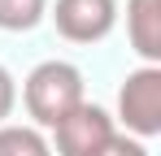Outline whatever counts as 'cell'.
Wrapping results in <instances>:
<instances>
[{
    "label": "cell",
    "mask_w": 161,
    "mask_h": 156,
    "mask_svg": "<svg viewBox=\"0 0 161 156\" xmlns=\"http://www.w3.org/2000/svg\"><path fill=\"white\" fill-rule=\"evenodd\" d=\"M22 104L35 126L53 130L61 117H70L83 104V74L70 61H39L22 82Z\"/></svg>",
    "instance_id": "1"
},
{
    "label": "cell",
    "mask_w": 161,
    "mask_h": 156,
    "mask_svg": "<svg viewBox=\"0 0 161 156\" xmlns=\"http://www.w3.org/2000/svg\"><path fill=\"white\" fill-rule=\"evenodd\" d=\"M118 122L139 143L161 134V65H139L126 74L118 91Z\"/></svg>",
    "instance_id": "2"
},
{
    "label": "cell",
    "mask_w": 161,
    "mask_h": 156,
    "mask_svg": "<svg viewBox=\"0 0 161 156\" xmlns=\"http://www.w3.org/2000/svg\"><path fill=\"white\" fill-rule=\"evenodd\" d=\"M113 134H118L113 117H109L100 104L83 100L70 117H61L53 126V143H57V156H96Z\"/></svg>",
    "instance_id": "3"
},
{
    "label": "cell",
    "mask_w": 161,
    "mask_h": 156,
    "mask_svg": "<svg viewBox=\"0 0 161 156\" xmlns=\"http://www.w3.org/2000/svg\"><path fill=\"white\" fill-rule=\"evenodd\" d=\"M53 22L70 44H100L118 22V0H57Z\"/></svg>",
    "instance_id": "4"
},
{
    "label": "cell",
    "mask_w": 161,
    "mask_h": 156,
    "mask_svg": "<svg viewBox=\"0 0 161 156\" xmlns=\"http://www.w3.org/2000/svg\"><path fill=\"white\" fill-rule=\"evenodd\" d=\"M126 39L144 65H161V0H126Z\"/></svg>",
    "instance_id": "5"
},
{
    "label": "cell",
    "mask_w": 161,
    "mask_h": 156,
    "mask_svg": "<svg viewBox=\"0 0 161 156\" xmlns=\"http://www.w3.org/2000/svg\"><path fill=\"white\" fill-rule=\"evenodd\" d=\"M0 156H53L35 126H0Z\"/></svg>",
    "instance_id": "6"
},
{
    "label": "cell",
    "mask_w": 161,
    "mask_h": 156,
    "mask_svg": "<svg viewBox=\"0 0 161 156\" xmlns=\"http://www.w3.org/2000/svg\"><path fill=\"white\" fill-rule=\"evenodd\" d=\"M48 13V0H0V30H35Z\"/></svg>",
    "instance_id": "7"
},
{
    "label": "cell",
    "mask_w": 161,
    "mask_h": 156,
    "mask_svg": "<svg viewBox=\"0 0 161 156\" xmlns=\"http://www.w3.org/2000/svg\"><path fill=\"white\" fill-rule=\"evenodd\" d=\"M96 156H148V148H144L139 139H131V134H113Z\"/></svg>",
    "instance_id": "8"
},
{
    "label": "cell",
    "mask_w": 161,
    "mask_h": 156,
    "mask_svg": "<svg viewBox=\"0 0 161 156\" xmlns=\"http://www.w3.org/2000/svg\"><path fill=\"white\" fill-rule=\"evenodd\" d=\"M13 104H18V82H13V74L0 65V126H4V117L13 113Z\"/></svg>",
    "instance_id": "9"
}]
</instances>
